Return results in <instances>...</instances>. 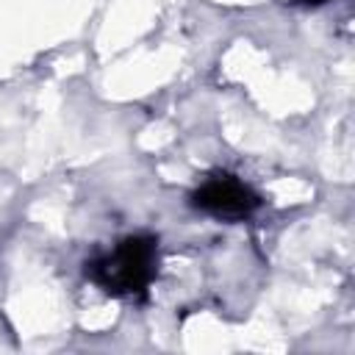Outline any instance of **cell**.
<instances>
[{
	"instance_id": "cell-1",
	"label": "cell",
	"mask_w": 355,
	"mask_h": 355,
	"mask_svg": "<svg viewBox=\"0 0 355 355\" xmlns=\"http://www.w3.org/2000/svg\"><path fill=\"white\" fill-rule=\"evenodd\" d=\"M158 266V241L153 236H128L111 252L86 263V275L116 297L141 294Z\"/></svg>"
},
{
	"instance_id": "cell-2",
	"label": "cell",
	"mask_w": 355,
	"mask_h": 355,
	"mask_svg": "<svg viewBox=\"0 0 355 355\" xmlns=\"http://www.w3.org/2000/svg\"><path fill=\"white\" fill-rule=\"evenodd\" d=\"M194 205L222 219H241L250 216L261 205V200L247 183L219 172L200 183V189L194 191Z\"/></svg>"
},
{
	"instance_id": "cell-3",
	"label": "cell",
	"mask_w": 355,
	"mask_h": 355,
	"mask_svg": "<svg viewBox=\"0 0 355 355\" xmlns=\"http://www.w3.org/2000/svg\"><path fill=\"white\" fill-rule=\"evenodd\" d=\"M305 3H322V0H305Z\"/></svg>"
}]
</instances>
